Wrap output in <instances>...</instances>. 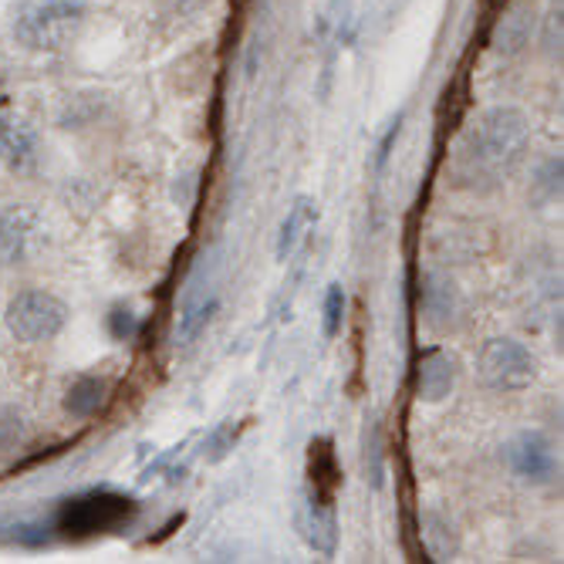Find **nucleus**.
I'll list each match as a JSON object with an SVG mask.
<instances>
[{
  "instance_id": "1",
  "label": "nucleus",
  "mask_w": 564,
  "mask_h": 564,
  "mask_svg": "<svg viewBox=\"0 0 564 564\" xmlns=\"http://www.w3.org/2000/svg\"><path fill=\"white\" fill-rule=\"evenodd\" d=\"M528 142H531V126L521 109H510V106L487 109L467 129L464 142L456 149L453 173L459 186L477 189V193L500 186L524 160Z\"/></svg>"
},
{
  "instance_id": "2",
  "label": "nucleus",
  "mask_w": 564,
  "mask_h": 564,
  "mask_svg": "<svg viewBox=\"0 0 564 564\" xmlns=\"http://www.w3.org/2000/svg\"><path fill=\"white\" fill-rule=\"evenodd\" d=\"M88 18V0H14L11 37L34 55L68 47Z\"/></svg>"
},
{
  "instance_id": "3",
  "label": "nucleus",
  "mask_w": 564,
  "mask_h": 564,
  "mask_svg": "<svg viewBox=\"0 0 564 564\" xmlns=\"http://www.w3.org/2000/svg\"><path fill=\"white\" fill-rule=\"evenodd\" d=\"M135 514H139V503L132 497L116 494V490H91V494H82V497L62 503L58 531L68 538L109 534V531L132 524Z\"/></svg>"
},
{
  "instance_id": "4",
  "label": "nucleus",
  "mask_w": 564,
  "mask_h": 564,
  "mask_svg": "<svg viewBox=\"0 0 564 564\" xmlns=\"http://www.w3.org/2000/svg\"><path fill=\"white\" fill-rule=\"evenodd\" d=\"M68 318H72L68 304L58 294L41 291V288L14 294L4 307L8 332L24 345H41V341L58 338L65 332Z\"/></svg>"
},
{
  "instance_id": "5",
  "label": "nucleus",
  "mask_w": 564,
  "mask_h": 564,
  "mask_svg": "<svg viewBox=\"0 0 564 564\" xmlns=\"http://www.w3.org/2000/svg\"><path fill=\"white\" fill-rule=\"evenodd\" d=\"M477 372L490 392L514 395L531 389V382L538 379V358L528 345L514 338H490L477 355Z\"/></svg>"
},
{
  "instance_id": "6",
  "label": "nucleus",
  "mask_w": 564,
  "mask_h": 564,
  "mask_svg": "<svg viewBox=\"0 0 564 564\" xmlns=\"http://www.w3.org/2000/svg\"><path fill=\"white\" fill-rule=\"evenodd\" d=\"M44 247V217L31 203H8L0 207V261L28 264Z\"/></svg>"
},
{
  "instance_id": "7",
  "label": "nucleus",
  "mask_w": 564,
  "mask_h": 564,
  "mask_svg": "<svg viewBox=\"0 0 564 564\" xmlns=\"http://www.w3.org/2000/svg\"><path fill=\"white\" fill-rule=\"evenodd\" d=\"M503 464L507 470L521 477L524 484H551L557 474V459H554V446L544 433L538 430H524L503 446Z\"/></svg>"
},
{
  "instance_id": "8",
  "label": "nucleus",
  "mask_w": 564,
  "mask_h": 564,
  "mask_svg": "<svg viewBox=\"0 0 564 564\" xmlns=\"http://www.w3.org/2000/svg\"><path fill=\"white\" fill-rule=\"evenodd\" d=\"M41 160V135L21 116H0V166L11 173H31Z\"/></svg>"
},
{
  "instance_id": "9",
  "label": "nucleus",
  "mask_w": 564,
  "mask_h": 564,
  "mask_svg": "<svg viewBox=\"0 0 564 564\" xmlns=\"http://www.w3.org/2000/svg\"><path fill=\"white\" fill-rule=\"evenodd\" d=\"M338 487H341V467L335 456V443L328 436H318L307 446V497L335 503Z\"/></svg>"
},
{
  "instance_id": "10",
  "label": "nucleus",
  "mask_w": 564,
  "mask_h": 564,
  "mask_svg": "<svg viewBox=\"0 0 564 564\" xmlns=\"http://www.w3.org/2000/svg\"><path fill=\"white\" fill-rule=\"evenodd\" d=\"M297 531L315 547L318 554H335L338 544V521H335V503H322L304 494V503L297 507Z\"/></svg>"
},
{
  "instance_id": "11",
  "label": "nucleus",
  "mask_w": 564,
  "mask_h": 564,
  "mask_svg": "<svg viewBox=\"0 0 564 564\" xmlns=\"http://www.w3.org/2000/svg\"><path fill=\"white\" fill-rule=\"evenodd\" d=\"M456 386V362L443 348H430L416 362V395L423 402H443Z\"/></svg>"
},
{
  "instance_id": "12",
  "label": "nucleus",
  "mask_w": 564,
  "mask_h": 564,
  "mask_svg": "<svg viewBox=\"0 0 564 564\" xmlns=\"http://www.w3.org/2000/svg\"><path fill=\"white\" fill-rule=\"evenodd\" d=\"M315 224H318V199L315 196H297L291 203L284 224H281V234H278V247H274L278 261H288L294 253V247L304 240V234L312 230Z\"/></svg>"
},
{
  "instance_id": "13",
  "label": "nucleus",
  "mask_w": 564,
  "mask_h": 564,
  "mask_svg": "<svg viewBox=\"0 0 564 564\" xmlns=\"http://www.w3.org/2000/svg\"><path fill=\"white\" fill-rule=\"evenodd\" d=\"M106 379H98V376H82L78 382H72V389L65 392V413L75 416V420H91L101 402H106Z\"/></svg>"
},
{
  "instance_id": "14",
  "label": "nucleus",
  "mask_w": 564,
  "mask_h": 564,
  "mask_svg": "<svg viewBox=\"0 0 564 564\" xmlns=\"http://www.w3.org/2000/svg\"><path fill=\"white\" fill-rule=\"evenodd\" d=\"M220 301L217 297H199V301H189L183 307V315L176 322V341L180 345H189L193 338H199V332L210 325V318L217 315Z\"/></svg>"
},
{
  "instance_id": "15",
  "label": "nucleus",
  "mask_w": 564,
  "mask_h": 564,
  "mask_svg": "<svg viewBox=\"0 0 564 564\" xmlns=\"http://www.w3.org/2000/svg\"><path fill=\"white\" fill-rule=\"evenodd\" d=\"M322 312H325L322 332H325V338H335L341 332V322H345V291H341V284H328Z\"/></svg>"
},
{
  "instance_id": "16",
  "label": "nucleus",
  "mask_w": 564,
  "mask_h": 564,
  "mask_svg": "<svg viewBox=\"0 0 564 564\" xmlns=\"http://www.w3.org/2000/svg\"><path fill=\"white\" fill-rule=\"evenodd\" d=\"M109 332H112V338H119V341H129L135 332H139V318L129 312V307H112V315H109Z\"/></svg>"
},
{
  "instance_id": "17",
  "label": "nucleus",
  "mask_w": 564,
  "mask_h": 564,
  "mask_svg": "<svg viewBox=\"0 0 564 564\" xmlns=\"http://www.w3.org/2000/svg\"><path fill=\"white\" fill-rule=\"evenodd\" d=\"M4 91H8V68L0 62V98H4Z\"/></svg>"
}]
</instances>
